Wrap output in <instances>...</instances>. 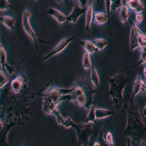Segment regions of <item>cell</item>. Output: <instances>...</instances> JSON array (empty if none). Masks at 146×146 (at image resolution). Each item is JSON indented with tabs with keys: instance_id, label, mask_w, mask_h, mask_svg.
<instances>
[{
	"instance_id": "6da1fadb",
	"label": "cell",
	"mask_w": 146,
	"mask_h": 146,
	"mask_svg": "<svg viewBox=\"0 0 146 146\" xmlns=\"http://www.w3.org/2000/svg\"><path fill=\"white\" fill-rule=\"evenodd\" d=\"M127 115V123L123 131V135L128 143L135 145H146V125L139 113V104L134 99H130L125 106Z\"/></svg>"
},
{
	"instance_id": "7a4b0ae2",
	"label": "cell",
	"mask_w": 146,
	"mask_h": 146,
	"mask_svg": "<svg viewBox=\"0 0 146 146\" xmlns=\"http://www.w3.org/2000/svg\"><path fill=\"white\" fill-rule=\"evenodd\" d=\"M71 89L70 94L62 96L61 101H72L79 108H85L88 110L94 103V94L97 92V90L91 79L84 77L78 79L72 85Z\"/></svg>"
},
{
	"instance_id": "3957f363",
	"label": "cell",
	"mask_w": 146,
	"mask_h": 146,
	"mask_svg": "<svg viewBox=\"0 0 146 146\" xmlns=\"http://www.w3.org/2000/svg\"><path fill=\"white\" fill-rule=\"evenodd\" d=\"M108 80L110 88L107 95L111 97L115 110L116 111H122L125 108L123 106V90L129 81V78L123 70H121L116 75L109 77Z\"/></svg>"
},
{
	"instance_id": "277c9868",
	"label": "cell",
	"mask_w": 146,
	"mask_h": 146,
	"mask_svg": "<svg viewBox=\"0 0 146 146\" xmlns=\"http://www.w3.org/2000/svg\"><path fill=\"white\" fill-rule=\"evenodd\" d=\"M72 89L61 88L57 86L48 88L42 95V112L46 115H54L58 110V105L62 102L61 99L64 95L71 92Z\"/></svg>"
},
{
	"instance_id": "5b68a950",
	"label": "cell",
	"mask_w": 146,
	"mask_h": 146,
	"mask_svg": "<svg viewBox=\"0 0 146 146\" xmlns=\"http://www.w3.org/2000/svg\"><path fill=\"white\" fill-rule=\"evenodd\" d=\"M63 126H64L66 128L72 127L75 129L79 145H88L90 137L94 132L93 129V125L91 122L75 123L70 117L65 118Z\"/></svg>"
},
{
	"instance_id": "8992f818",
	"label": "cell",
	"mask_w": 146,
	"mask_h": 146,
	"mask_svg": "<svg viewBox=\"0 0 146 146\" xmlns=\"http://www.w3.org/2000/svg\"><path fill=\"white\" fill-rule=\"evenodd\" d=\"M131 24L130 50L132 52L136 48H141L146 46V34H144L140 31L134 21H131Z\"/></svg>"
},
{
	"instance_id": "52a82bcc",
	"label": "cell",
	"mask_w": 146,
	"mask_h": 146,
	"mask_svg": "<svg viewBox=\"0 0 146 146\" xmlns=\"http://www.w3.org/2000/svg\"><path fill=\"white\" fill-rule=\"evenodd\" d=\"M31 16V12L23 7V15H22V25H23V29L26 32V33L32 39V40L35 42V49L36 51L39 50L38 45H37V34L34 31L33 28L31 26V23L29 21V18Z\"/></svg>"
},
{
	"instance_id": "ba28073f",
	"label": "cell",
	"mask_w": 146,
	"mask_h": 146,
	"mask_svg": "<svg viewBox=\"0 0 146 146\" xmlns=\"http://www.w3.org/2000/svg\"><path fill=\"white\" fill-rule=\"evenodd\" d=\"M74 40H75V37H74V36H71V37H68V38H66L64 39V40H62V41L60 42L59 43L56 45V46L53 48V50H52V51L50 52V53H48V55L45 56L42 58V60L45 62V61L48 60L49 58L53 56H55V55L58 54V53L63 51L65 48L67 47V45H68L69 44H70L72 41H73Z\"/></svg>"
},
{
	"instance_id": "9c48e42d",
	"label": "cell",
	"mask_w": 146,
	"mask_h": 146,
	"mask_svg": "<svg viewBox=\"0 0 146 146\" xmlns=\"http://www.w3.org/2000/svg\"><path fill=\"white\" fill-rule=\"evenodd\" d=\"M74 2H75V3H74V8H73V10L71 13V14L69 16H66V21L75 23L77 22L79 17L86 12V9L84 8V7H82L78 0H74Z\"/></svg>"
},
{
	"instance_id": "30bf717a",
	"label": "cell",
	"mask_w": 146,
	"mask_h": 146,
	"mask_svg": "<svg viewBox=\"0 0 146 146\" xmlns=\"http://www.w3.org/2000/svg\"><path fill=\"white\" fill-rule=\"evenodd\" d=\"M0 64L2 66V68L5 71L7 72L10 76L13 75L15 73V70L12 66H10L7 62V53L5 50L3 45L0 47Z\"/></svg>"
},
{
	"instance_id": "8fae6325",
	"label": "cell",
	"mask_w": 146,
	"mask_h": 146,
	"mask_svg": "<svg viewBox=\"0 0 146 146\" xmlns=\"http://www.w3.org/2000/svg\"><path fill=\"white\" fill-rule=\"evenodd\" d=\"M85 21H86V31L91 32V23L94 16V0H90L86 10Z\"/></svg>"
},
{
	"instance_id": "7c38bea8",
	"label": "cell",
	"mask_w": 146,
	"mask_h": 146,
	"mask_svg": "<svg viewBox=\"0 0 146 146\" xmlns=\"http://www.w3.org/2000/svg\"><path fill=\"white\" fill-rule=\"evenodd\" d=\"M24 123H10L7 126H4L3 129L0 130V145H7V134L9 131L13 126H17V125H23Z\"/></svg>"
},
{
	"instance_id": "4fadbf2b",
	"label": "cell",
	"mask_w": 146,
	"mask_h": 146,
	"mask_svg": "<svg viewBox=\"0 0 146 146\" xmlns=\"http://www.w3.org/2000/svg\"><path fill=\"white\" fill-rule=\"evenodd\" d=\"M125 3L129 8L135 12L136 13L145 11L142 0H126Z\"/></svg>"
},
{
	"instance_id": "5bb4252c",
	"label": "cell",
	"mask_w": 146,
	"mask_h": 146,
	"mask_svg": "<svg viewBox=\"0 0 146 146\" xmlns=\"http://www.w3.org/2000/svg\"><path fill=\"white\" fill-rule=\"evenodd\" d=\"M47 14L53 16L57 20V21L60 23H63L66 21V16L57 9H55L53 7H50L47 11Z\"/></svg>"
},
{
	"instance_id": "9a60e30c",
	"label": "cell",
	"mask_w": 146,
	"mask_h": 146,
	"mask_svg": "<svg viewBox=\"0 0 146 146\" xmlns=\"http://www.w3.org/2000/svg\"><path fill=\"white\" fill-rule=\"evenodd\" d=\"M91 61H92V66H91V76L90 79H91V82L94 84L95 86L99 87L100 86V77H99L98 72H97L96 67H95L93 54H91Z\"/></svg>"
},
{
	"instance_id": "2e32d148",
	"label": "cell",
	"mask_w": 146,
	"mask_h": 146,
	"mask_svg": "<svg viewBox=\"0 0 146 146\" xmlns=\"http://www.w3.org/2000/svg\"><path fill=\"white\" fill-rule=\"evenodd\" d=\"M80 44L84 48L85 50H87L90 54H94V53H98L99 49L95 46L94 44L93 43V42L91 41V40H83V41L80 42Z\"/></svg>"
},
{
	"instance_id": "e0dca14e",
	"label": "cell",
	"mask_w": 146,
	"mask_h": 146,
	"mask_svg": "<svg viewBox=\"0 0 146 146\" xmlns=\"http://www.w3.org/2000/svg\"><path fill=\"white\" fill-rule=\"evenodd\" d=\"M93 19L96 24H103L108 21V16L107 13L102 12H96L94 13Z\"/></svg>"
},
{
	"instance_id": "ac0fdd59",
	"label": "cell",
	"mask_w": 146,
	"mask_h": 146,
	"mask_svg": "<svg viewBox=\"0 0 146 146\" xmlns=\"http://www.w3.org/2000/svg\"><path fill=\"white\" fill-rule=\"evenodd\" d=\"M92 66V61L91 59V54L87 50H84L83 53V70H90Z\"/></svg>"
},
{
	"instance_id": "d6986e66",
	"label": "cell",
	"mask_w": 146,
	"mask_h": 146,
	"mask_svg": "<svg viewBox=\"0 0 146 146\" xmlns=\"http://www.w3.org/2000/svg\"><path fill=\"white\" fill-rule=\"evenodd\" d=\"M119 18L120 21L122 23L126 24L128 21V18H129V7L126 5V3L123 4L121 8H120Z\"/></svg>"
},
{
	"instance_id": "ffe728a7",
	"label": "cell",
	"mask_w": 146,
	"mask_h": 146,
	"mask_svg": "<svg viewBox=\"0 0 146 146\" xmlns=\"http://www.w3.org/2000/svg\"><path fill=\"white\" fill-rule=\"evenodd\" d=\"M95 110H96V104L94 103L93 105L91 106V108L88 109V115H87V118L86 119L85 123H90V122H91V123H94L95 124H96V118Z\"/></svg>"
},
{
	"instance_id": "44dd1931",
	"label": "cell",
	"mask_w": 146,
	"mask_h": 146,
	"mask_svg": "<svg viewBox=\"0 0 146 146\" xmlns=\"http://www.w3.org/2000/svg\"><path fill=\"white\" fill-rule=\"evenodd\" d=\"M0 21L10 29L13 30L15 29V19L14 18L10 16H0Z\"/></svg>"
},
{
	"instance_id": "7402d4cb",
	"label": "cell",
	"mask_w": 146,
	"mask_h": 146,
	"mask_svg": "<svg viewBox=\"0 0 146 146\" xmlns=\"http://www.w3.org/2000/svg\"><path fill=\"white\" fill-rule=\"evenodd\" d=\"M96 113V118L97 119H102V118H106V117L114 115V112L110 110L106 109H100V108H96L95 110Z\"/></svg>"
},
{
	"instance_id": "603a6c76",
	"label": "cell",
	"mask_w": 146,
	"mask_h": 146,
	"mask_svg": "<svg viewBox=\"0 0 146 146\" xmlns=\"http://www.w3.org/2000/svg\"><path fill=\"white\" fill-rule=\"evenodd\" d=\"M142 77L140 75H138L135 79V82H134V85H133V89H132V94H131V99L134 100L135 96L139 94L140 91V86H141V81H142Z\"/></svg>"
},
{
	"instance_id": "cb8c5ba5",
	"label": "cell",
	"mask_w": 146,
	"mask_h": 146,
	"mask_svg": "<svg viewBox=\"0 0 146 146\" xmlns=\"http://www.w3.org/2000/svg\"><path fill=\"white\" fill-rule=\"evenodd\" d=\"M9 83V78L5 72V70L0 67V89L3 88L4 87Z\"/></svg>"
},
{
	"instance_id": "d4e9b609",
	"label": "cell",
	"mask_w": 146,
	"mask_h": 146,
	"mask_svg": "<svg viewBox=\"0 0 146 146\" xmlns=\"http://www.w3.org/2000/svg\"><path fill=\"white\" fill-rule=\"evenodd\" d=\"M93 43L94 44L95 46L98 48L99 50H102L105 49V47L108 45V42L105 39H96V40H93Z\"/></svg>"
},
{
	"instance_id": "484cf974",
	"label": "cell",
	"mask_w": 146,
	"mask_h": 146,
	"mask_svg": "<svg viewBox=\"0 0 146 146\" xmlns=\"http://www.w3.org/2000/svg\"><path fill=\"white\" fill-rule=\"evenodd\" d=\"M103 139H104V141H105L108 145H110V146L115 145L113 133H112L110 131H108V132L104 134V135H103Z\"/></svg>"
},
{
	"instance_id": "4316f807",
	"label": "cell",
	"mask_w": 146,
	"mask_h": 146,
	"mask_svg": "<svg viewBox=\"0 0 146 146\" xmlns=\"http://www.w3.org/2000/svg\"><path fill=\"white\" fill-rule=\"evenodd\" d=\"M123 5V0H111V5H110V11L115 12Z\"/></svg>"
},
{
	"instance_id": "83f0119b",
	"label": "cell",
	"mask_w": 146,
	"mask_h": 146,
	"mask_svg": "<svg viewBox=\"0 0 146 146\" xmlns=\"http://www.w3.org/2000/svg\"><path fill=\"white\" fill-rule=\"evenodd\" d=\"M145 60H146V46H145L140 48V58H139L138 63L135 65V66L143 64Z\"/></svg>"
},
{
	"instance_id": "f1b7e54d",
	"label": "cell",
	"mask_w": 146,
	"mask_h": 146,
	"mask_svg": "<svg viewBox=\"0 0 146 146\" xmlns=\"http://www.w3.org/2000/svg\"><path fill=\"white\" fill-rule=\"evenodd\" d=\"M12 8L13 7L8 0H0V11H5V10Z\"/></svg>"
},
{
	"instance_id": "f546056e",
	"label": "cell",
	"mask_w": 146,
	"mask_h": 146,
	"mask_svg": "<svg viewBox=\"0 0 146 146\" xmlns=\"http://www.w3.org/2000/svg\"><path fill=\"white\" fill-rule=\"evenodd\" d=\"M105 5H106L107 15L108 16V23L109 27H110V5H111V0H105Z\"/></svg>"
},
{
	"instance_id": "4dcf8cb0",
	"label": "cell",
	"mask_w": 146,
	"mask_h": 146,
	"mask_svg": "<svg viewBox=\"0 0 146 146\" xmlns=\"http://www.w3.org/2000/svg\"><path fill=\"white\" fill-rule=\"evenodd\" d=\"M54 115L56 116V120H57V121H58V123H59L60 125H63L64 122L65 118H63V116H62V114H61V112H60V110H58L56 113H55Z\"/></svg>"
},
{
	"instance_id": "1f68e13d",
	"label": "cell",
	"mask_w": 146,
	"mask_h": 146,
	"mask_svg": "<svg viewBox=\"0 0 146 146\" xmlns=\"http://www.w3.org/2000/svg\"><path fill=\"white\" fill-rule=\"evenodd\" d=\"M143 18H144V16H143V14L142 13H137L136 17H135V23H136L137 25H139L140 23L143 22Z\"/></svg>"
},
{
	"instance_id": "d6a6232c",
	"label": "cell",
	"mask_w": 146,
	"mask_h": 146,
	"mask_svg": "<svg viewBox=\"0 0 146 146\" xmlns=\"http://www.w3.org/2000/svg\"><path fill=\"white\" fill-rule=\"evenodd\" d=\"M139 93L142 94H146V80L145 79H142L141 86H140V91Z\"/></svg>"
},
{
	"instance_id": "836d02e7",
	"label": "cell",
	"mask_w": 146,
	"mask_h": 146,
	"mask_svg": "<svg viewBox=\"0 0 146 146\" xmlns=\"http://www.w3.org/2000/svg\"><path fill=\"white\" fill-rule=\"evenodd\" d=\"M78 1H79V2H80L82 7H84V8L86 7L87 4H88V0H78Z\"/></svg>"
},
{
	"instance_id": "e575fe53",
	"label": "cell",
	"mask_w": 146,
	"mask_h": 146,
	"mask_svg": "<svg viewBox=\"0 0 146 146\" xmlns=\"http://www.w3.org/2000/svg\"><path fill=\"white\" fill-rule=\"evenodd\" d=\"M57 2H64L65 4L68 5L69 4V0H56Z\"/></svg>"
},
{
	"instance_id": "d590c367",
	"label": "cell",
	"mask_w": 146,
	"mask_h": 146,
	"mask_svg": "<svg viewBox=\"0 0 146 146\" xmlns=\"http://www.w3.org/2000/svg\"><path fill=\"white\" fill-rule=\"evenodd\" d=\"M142 117H146V105L145 107L144 110H143V114L141 115Z\"/></svg>"
},
{
	"instance_id": "8d00e7d4",
	"label": "cell",
	"mask_w": 146,
	"mask_h": 146,
	"mask_svg": "<svg viewBox=\"0 0 146 146\" xmlns=\"http://www.w3.org/2000/svg\"><path fill=\"white\" fill-rule=\"evenodd\" d=\"M143 76H144V78L146 80V66H145L144 69H143Z\"/></svg>"
},
{
	"instance_id": "74e56055",
	"label": "cell",
	"mask_w": 146,
	"mask_h": 146,
	"mask_svg": "<svg viewBox=\"0 0 146 146\" xmlns=\"http://www.w3.org/2000/svg\"><path fill=\"white\" fill-rule=\"evenodd\" d=\"M3 128H4L3 122H2V121L1 120V118H0V130L2 129H3Z\"/></svg>"
},
{
	"instance_id": "f35d334b",
	"label": "cell",
	"mask_w": 146,
	"mask_h": 146,
	"mask_svg": "<svg viewBox=\"0 0 146 146\" xmlns=\"http://www.w3.org/2000/svg\"><path fill=\"white\" fill-rule=\"evenodd\" d=\"M94 145H101V144H99L98 142H96V143L94 144Z\"/></svg>"
},
{
	"instance_id": "ab89813d",
	"label": "cell",
	"mask_w": 146,
	"mask_h": 146,
	"mask_svg": "<svg viewBox=\"0 0 146 146\" xmlns=\"http://www.w3.org/2000/svg\"><path fill=\"white\" fill-rule=\"evenodd\" d=\"M143 64H144L145 66H146V60H145V62H144V63H143Z\"/></svg>"
},
{
	"instance_id": "60d3db41",
	"label": "cell",
	"mask_w": 146,
	"mask_h": 146,
	"mask_svg": "<svg viewBox=\"0 0 146 146\" xmlns=\"http://www.w3.org/2000/svg\"><path fill=\"white\" fill-rule=\"evenodd\" d=\"M2 43H1V40H0V47L2 46Z\"/></svg>"
},
{
	"instance_id": "b9f144b4",
	"label": "cell",
	"mask_w": 146,
	"mask_h": 146,
	"mask_svg": "<svg viewBox=\"0 0 146 146\" xmlns=\"http://www.w3.org/2000/svg\"><path fill=\"white\" fill-rule=\"evenodd\" d=\"M97 2H98L99 4H100V0H97Z\"/></svg>"
},
{
	"instance_id": "7bdbcfd3",
	"label": "cell",
	"mask_w": 146,
	"mask_h": 146,
	"mask_svg": "<svg viewBox=\"0 0 146 146\" xmlns=\"http://www.w3.org/2000/svg\"><path fill=\"white\" fill-rule=\"evenodd\" d=\"M73 1H74V0H73Z\"/></svg>"
}]
</instances>
